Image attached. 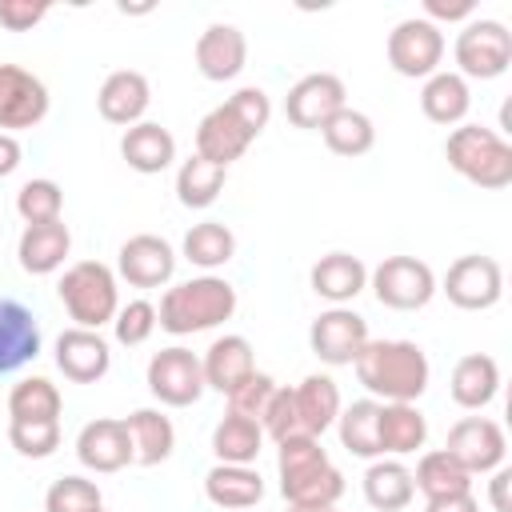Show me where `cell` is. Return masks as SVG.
I'll list each match as a JSON object with an SVG mask.
<instances>
[{"label": "cell", "mask_w": 512, "mask_h": 512, "mask_svg": "<svg viewBox=\"0 0 512 512\" xmlns=\"http://www.w3.org/2000/svg\"><path fill=\"white\" fill-rule=\"evenodd\" d=\"M64 396L48 376H24L8 392V416L12 420H60Z\"/></svg>", "instance_id": "f35d334b"}, {"label": "cell", "mask_w": 512, "mask_h": 512, "mask_svg": "<svg viewBox=\"0 0 512 512\" xmlns=\"http://www.w3.org/2000/svg\"><path fill=\"white\" fill-rule=\"evenodd\" d=\"M424 512H480L476 496L472 492H456V496H440V500H428Z\"/></svg>", "instance_id": "816d5d0a"}, {"label": "cell", "mask_w": 512, "mask_h": 512, "mask_svg": "<svg viewBox=\"0 0 512 512\" xmlns=\"http://www.w3.org/2000/svg\"><path fill=\"white\" fill-rule=\"evenodd\" d=\"M200 368H204V384L220 396H228L232 388H240L252 372H256V360H252V344L248 336L240 332H224L208 344V352L200 356Z\"/></svg>", "instance_id": "7402d4cb"}, {"label": "cell", "mask_w": 512, "mask_h": 512, "mask_svg": "<svg viewBox=\"0 0 512 512\" xmlns=\"http://www.w3.org/2000/svg\"><path fill=\"white\" fill-rule=\"evenodd\" d=\"M120 156L128 160L132 172L156 176V172H164V168L176 160V136H172L164 124H156V120H140V124L124 128V136H120Z\"/></svg>", "instance_id": "d4e9b609"}, {"label": "cell", "mask_w": 512, "mask_h": 512, "mask_svg": "<svg viewBox=\"0 0 512 512\" xmlns=\"http://www.w3.org/2000/svg\"><path fill=\"white\" fill-rule=\"evenodd\" d=\"M76 460L88 472H120L132 464V440H128V424L116 416H100L88 420L76 436Z\"/></svg>", "instance_id": "ac0fdd59"}, {"label": "cell", "mask_w": 512, "mask_h": 512, "mask_svg": "<svg viewBox=\"0 0 512 512\" xmlns=\"http://www.w3.org/2000/svg\"><path fill=\"white\" fill-rule=\"evenodd\" d=\"M8 444L28 460H48L60 448V420H8Z\"/></svg>", "instance_id": "60d3db41"}, {"label": "cell", "mask_w": 512, "mask_h": 512, "mask_svg": "<svg viewBox=\"0 0 512 512\" xmlns=\"http://www.w3.org/2000/svg\"><path fill=\"white\" fill-rule=\"evenodd\" d=\"M148 104H152V84H148V76L136 72V68H116V72H108L104 84H100V92H96L100 116H104L108 124H120V128L140 124L144 112H148Z\"/></svg>", "instance_id": "ffe728a7"}, {"label": "cell", "mask_w": 512, "mask_h": 512, "mask_svg": "<svg viewBox=\"0 0 512 512\" xmlns=\"http://www.w3.org/2000/svg\"><path fill=\"white\" fill-rule=\"evenodd\" d=\"M196 68L204 80H236L248 64V36L236 28V24H208L200 36H196Z\"/></svg>", "instance_id": "e0dca14e"}, {"label": "cell", "mask_w": 512, "mask_h": 512, "mask_svg": "<svg viewBox=\"0 0 512 512\" xmlns=\"http://www.w3.org/2000/svg\"><path fill=\"white\" fill-rule=\"evenodd\" d=\"M388 64L396 76H408V80H428L432 72H440V60H444V32L424 20V16H408L400 20L392 32H388Z\"/></svg>", "instance_id": "ba28073f"}, {"label": "cell", "mask_w": 512, "mask_h": 512, "mask_svg": "<svg viewBox=\"0 0 512 512\" xmlns=\"http://www.w3.org/2000/svg\"><path fill=\"white\" fill-rule=\"evenodd\" d=\"M352 368L380 404H416L432 380L428 352L416 340H368Z\"/></svg>", "instance_id": "6da1fadb"}, {"label": "cell", "mask_w": 512, "mask_h": 512, "mask_svg": "<svg viewBox=\"0 0 512 512\" xmlns=\"http://www.w3.org/2000/svg\"><path fill=\"white\" fill-rule=\"evenodd\" d=\"M320 136H324V144H328L336 156H364V152H372V144H376V124H372L368 112L344 104V108L320 128Z\"/></svg>", "instance_id": "74e56055"}, {"label": "cell", "mask_w": 512, "mask_h": 512, "mask_svg": "<svg viewBox=\"0 0 512 512\" xmlns=\"http://www.w3.org/2000/svg\"><path fill=\"white\" fill-rule=\"evenodd\" d=\"M48 88L36 72L20 68V64H0V132L16 136L36 128L48 116Z\"/></svg>", "instance_id": "8fae6325"}, {"label": "cell", "mask_w": 512, "mask_h": 512, "mask_svg": "<svg viewBox=\"0 0 512 512\" xmlns=\"http://www.w3.org/2000/svg\"><path fill=\"white\" fill-rule=\"evenodd\" d=\"M56 368L72 384H96L112 368V348H108V340L100 332L72 324V328H64L56 336Z\"/></svg>", "instance_id": "2e32d148"}, {"label": "cell", "mask_w": 512, "mask_h": 512, "mask_svg": "<svg viewBox=\"0 0 512 512\" xmlns=\"http://www.w3.org/2000/svg\"><path fill=\"white\" fill-rule=\"evenodd\" d=\"M252 140H256V132H252L228 104H216V108L196 124V156H204V160H212V164H220V168L236 164V160L252 148Z\"/></svg>", "instance_id": "d6986e66"}, {"label": "cell", "mask_w": 512, "mask_h": 512, "mask_svg": "<svg viewBox=\"0 0 512 512\" xmlns=\"http://www.w3.org/2000/svg\"><path fill=\"white\" fill-rule=\"evenodd\" d=\"M476 16V0H424V20H432L436 28L448 20V24H456V20H472Z\"/></svg>", "instance_id": "c3c4849f"}, {"label": "cell", "mask_w": 512, "mask_h": 512, "mask_svg": "<svg viewBox=\"0 0 512 512\" xmlns=\"http://www.w3.org/2000/svg\"><path fill=\"white\" fill-rule=\"evenodd\" d=\"M276 472H280V496L288 508H324L344 496V472L328 460L324 444L316 436H284L276 444Z\"/></svg>", "instance_id": "7a4b0ae2"}, {"label": "cell", "mask_w": 512, "mask_h": 512, "mask_svg": "<svg viewBox=\"0 0 512 512\" xmlns=\"http://www.w3.org/2000/svg\"><path fill=\"white\" fill-rule=\"evenodd\" d=\"M72 252V232L64 220H52V224H24L20 232V244H16V256H20V268L28 276H52L64 268Z\"/></svg>", "instance_id": "603a6c76"}, {"label": "cell", "mask_w": 512, "mask_h": 512, "mask_svg": "<svg viewBox=\"0 0 512 512\" xmlns=\"http://www.w3.org/2000/svg\"><path fill=\"white\" fill-rule=\"evenodd\" d=\"M376 416H380V400L364 396V400H352L340 408L336 416V432H340V444L360 456V460H380V444H376Z\"/></svg>", "instance_id": "e575fe53"}, {"label": "cell", "mask_w": 512, "mask_h": 512, "mask_svg": "<svg viewBox=\"0 0 512 512\" xmlns=\"http://www.w3.org/2000/svg\"><path fill=\"white\" fill-rule=\"evenodd\" d=\"M508 484H512V468H496L492 472V480H488V504H492V512H512V504H508Z\"/></svg>", "instance_id": "681fc988"}, {"label": "cell", "mask_w": 512, "mask_h": 512, "mask_svg": "<svg viewBox=\"0 0 512 512\" xmlns=\"http://www.w3.org/2000/svg\"><path fill=\"white\" fill-rule=\"evenodd\" d=\"M272 388H276V380H272L268 372H252L240 388H232V392H228V412L248 416V420H256V424H260V412H264V404H268Z\"/></svg>", "instance_id": "f6af8a7d"}, {"label": "cell", "mask_w": 512, "mask_h": 512, "mask_svg": "<svg viewBox=\"0 0 512 512\" xmlns=\"http://www.w3.org/2000/svg\"><path fill=\"white\" fill-rule=\"evenodd\" d=\"M448 392L460 408L468 412H480L496 400L500 392V364L488 356V352H468L452 364V380H448Z\"/></svg>", "instance_id": "484cf974"}, {"label": "cell", "mask_w": 512, "mask_h": 512, "mask_svg": "<svg viewBox=\"0 0 512 512\" xmlns=\"http://www.w3.org/2000/svg\"><path fill=\"white\" fill-rule=\"evenodd\" d=\"M100 504L104 496L96 480H84V476H60L44 492V512H96Z\"/></svg>", "instance_id": "b9f144b4"}, {"label": "cell", "mask_w": 512, "mask_h": 512, "mask_svg": "<svg viewBox=\"0 0 512 512\" xmlns=\"http://www.w3.org/2000/svg\"><path fill=\"white\" fill-rule=\"evenodd\" d=\"M20 160H24L20 140H16V136H8V132H0V180H4V176H12V172L20 168Z\"/></svg>", "instance_id": "f907efd6"}, {"label": "cell", "mask_w": 512, "mask_h": 512, "mask_svg": "<svg viewBox=\"0 0 512 512\" xmlns=\"http://www.w3.org/2000/svg\"><path fill=\"white\" fill-rule=\"evenodd\" d=\"M428 440V420L416 404H380V416H376V444H380V456H408L416 448H424Z\"/></svg>", "instance_id": "f1b7e54d"}, {"label": "cell", "mask_w": 512, "mask_h": 512, "mask_svg": "<svg viewBox=\"0 0 512 512\" xmlns=\"http://www.w3.org/2000/svg\"><path fill=\"white\" fill-rule=\"evenodd\" d=\"M116 272L132 288H164L176 272V252L156 232H136L116 252Z\"/></svg>", "instance_id": "9a60e30c"}, {"label": "cell", "mask_w": 512, "mask_h": 512, "mask_svg": "<svg viewBox=\"0 0 512 512\" xmlns=\"http://www.w3.org/2000/svg\"><path fill=\"white\" fill-rule=\"evenodd\" d=\"M56 296L64 304V312L76 320V328H92L100 332L104 324H112L116 308H120V288H116V272L100 260H76L64 268Z\"/></svg>", "instance_id": "5b68a950"}, {"label": "cell", "mask_w": 512, "mask_h": 512, "mask_svg": "<svg viewBox=\"0 0 512 512\" xmlns=\"http://www.w3.org/2000/svg\"><path fill=\"white\" fill-rule=\"evenodd\" d=\"M456 72L464 80H496L512 64V32L500 20L472 16L456 36Z\"/></svg>", "instance_id": "8992f818"}, {"label": "cell", "mask_w": 512, "mask_h": 512, "mask_svg": "<svg viewBox=\"0 0 512 512\" xmlns=\"http://www.w3.org/2000/svg\"><path fill=\"white\" fill-rule=\"evenodd\" d=\"M156 304L152 300H128L116 308L112 316V336L124 344V348H140L152 332H156Z\"/></svg>", "instance_id": "7bdbcfd3"}, {"label": "cell", "mask_w": 512, "mask_h": 512, "mask_svg": "<svg viewBox=\"0 0 512 512\" xmlns=\"http://www.w3.org/2000/svg\"><path fill=\"white\" fill-rule=\"evenodd\" d=\"M256 136L268 128V120H272V100H268V92L264 88H256V84H244V88H236L228 100H224Z\"/></svg>", "instance_id": "bcb514c9"}, {"label": "cell", "mask_w": 512, "mask_h": 512, "mask_svg": "<svg viewBox=\"0 0 512 512\" xmlns=\"http://www.w3.org/2000/svg\"><path fill=\"white\" fill-rule=\"evenodd\" d=\"M236 256V236L228 224L220 220H200L184 232V260L212 272V268H224L228 260Z\"/></svg>", "instance_id": "8d00e7d4"}, {"label": "cell", "mask_w": 512, "mask_h": 512, "mask_svg": "<svg viewBox=\"0 0 512 512\" xmlns=\"http://www.w3.org/2000/svg\"><path fill=\"white\" fill-rule=\"evenodd\" d=\"M412 484L424 492V500H440V496H456V492H472V472L448 456L444 448L436 452H424L416 472H412Z\"/></svg>", "instance_id": "836d02e7"}, {"label": "cell", "mask_w": 512, "mask_h": 512, "mask_svg": "<svg viewBox=\"0 0 512 512\" xmlns=\"http://www.w3.org/2000/svg\"><path fill=\"white\" fill-rule=\"evenodd\" d=\"M40 356V324L28 304L0 300V372H16Z\"/></svg>", "instance_id": "cb8c5ba5"}, {"label": "cell", "mask_w": 512, "mask_h": 512, "mask_svg": "<svg viewBox=\"0 0 512 512\" xmlns=\"http://www.w3.org/2000/svg\"><path fill=\"white\" fill-rule=\"evenodd\" d=\"M204 368H200V356L184 344H172V348H160L152 360H148V392L168 404V408H188L204 396Z\"/></svg>", "instance_id": "30bf717a"}, {"label": "cell", "mask_w": 512, "mask_h": 512, "mask_svg": "<svg viewBox=\"0 0 512 512\" xmlns=\"http://www.w3.org/2000/svg\"><path fill=\"white\" fill-rule=\"evenodd\" d=\"M448 456H456L472 476H484V472H496L508 456V436L496 420L488 416H464L448 428V444H444Z\"/></svg>", "instance_id": "4fadbf2b"}, {"label": "cell", "mask_w": 512, "mask_h": 512, "mask_svg": "<svg viewBox=\"0 0 512 512\" xmlns=\"http://www.w3.org/2000/svg\"><path fill=\"white\" fill-rule=\"evenodd\" d=\"M224 180H228V168H220V164H212L204 156H188L176 168V200L184 208H208V204L220 200Z\"/></svg>", "instance_id": "d590c367"}, {"label": "cell", "mask_w": 512, "mask_h": 512, "mask_svg": "<svg viewBox=\"0 0 512 512\" xmlns=\"http://www.w3.org/2000/svg\"><path fill=\"white\" fill-rule=\"evenodd\" d=\"M96 512H108V508H104V504H100V508H96Z\"/></svg>", "instance_id": "db71d44e"}, {"label": "cell", "mask_w": 512, "mask_h": 512, "mask_svg": "<svg viewBox=\"0 0 512 512\" xmlns=\"http://www.w3.org/2000/svg\"><path fill=\"white\" fill-rule=\"evenodd\" d=\"M368 288L384 308L416 312L436 296V272L416 256H384L368 272Z\"/></svg>", "instance_id": "52a82bcc"}, {"label": "cell", "mask_w": 512, "mask_h": 512, "mask_svg": "<svg viewBox=\"0 0 512 512\" xmlns=\"http://www.w3.org/2000/svg\"><path fill=\"white\" fill-rule=\"evenodd\" d=\"M348 104V88L336 72H308L300 76L288 96H284V116L288 124L296 128H308V132H320L340 108Z\"/></svg>", "instance_id": "7c38bea8"}, {"label": "cell", "mask_w": 512, "mask_h": 512, "mask_svg": "<svg viewBox=\"0 0 512 512\" xmlns=\"http://www.w3.org/2000/svg\"><path fill=\"white\" fill-rule=\"evenodd\" d=\"M48 12H52V4H44V0H0V24L8 32H32Z\"/></svg>", "instance_id": "7dc6e473"}, {"label": "cell", "mask_w": 512, "mask_h": 512, "mask_svg": "<svg viewBox=\"0 0 512 512\" xmlns=\"http://www.w3.org/2000/svg\"><path fill=\"white\" fill-rule=\"evenodd\" d=\"M308 284L332 308H348L368 288V264L360 256H352V252H328V256H320L312 264Z\"/></svg>", "instance_id": "44dd1931"}, {"label": "cell", "mask_w": 512, "mask_h": 512, "mask_svg": "<svg viewBox=\"0 0 512 512\" xmlns=\"http://www.w3.org/2000/svg\"><path fill=\"white\" fill-rule=\"evenodd\" d=\"M264 448V428L248 416H236L228 412L216 428H212V452H216V464H256Z\"/></svg>", "instance_id": "d6a6232c"}, {"label": "cell", "mask_w": 512, "mask_h": 512, "mask_svg": "<svg viewBox=\"0 0 512 512\" xmlns=\"http://www.w3.org/2000/svg\"><path fill=\"white\" fill-rule=\"evenodd\" d=\"M444 156L452 172H460L468 184L500 192L512 184V144L484 124H456L444 140Z\"/></svg>", "instance_id": "277c9868"}, {"label": "cell", "mask_w": 512, "mask_h": 512, "mask_svg": "<svg viewBox=\"0 0 512 512\" xmlns=\"http://www.w3.org/2000/svg\"><path fill=\"white\" fill-rule=\"evenodd\" d=\"M260 428H264V436H272L276 444L284 440V436H296L300 432V416H296V396H292V388H272V396H268V404H264V412H260Z\"/></svg>", "instance_id": "ee69618b"}, {"label": "cell", "mask_w": 512, "mask_h": 512, "mask_svg": "<svg viewBox=\"0 0 512 512\" xmlns=\"http://www.w3.org/2000/svg\"><path fill=\"white\" fill-rule=\"evenodd\" d=\"M412 496H416L412 468L400 464L396 456H380L364 468V500L376 512H400V508L412 504Z\"/></svg>", "instance_id": "1f68e13d"}, {"label": "cell", "mask_w": 512, "mask_h": 512, "mask_svg": "<svg viewBox=\"0 0 512 512\" xmlns=\"http://www.w3.org/2000/svg\"><path fill=\"white\" fill-rule=\"evenodd\" d=\"M128 440H132V464L156 468L172 456L176 448V428L160 408H136L128 420Z\"/></svg>", "instance_id": "4dcf8cb0"}, {"label": "cell", "mask_w": 512, "mask_h": 512, "mask_svg": "<svg viewBox=\"0 0 512 512\" xmlns=\"http://www.w3.org/2000/svg\"><path fill=\"white\" fill-rule=\"evenodd\" d=\"M436 292H444V296H448L456 308H464V312L496 308L500 296H504V268H500V260H492V256L468 252V256H460V260L448 264L444 284H436Z\"/></svg>", "instance_id": "9c48e42d"}, {"label": "cell", "mask_w": 512, "mask_h": 512, "mask_svg": "<svg viewBox=\"0 0 512 512\" xmlns=\"http://www.w3.org/2000/svg\"><path fill=\"white\" fill-rule=\"evenodd\" d=\"M292 396H296V416H300V432L304 436H324L332 424H336V416H340V388H336V380L332 376H324V372H312V376H304L296 388H292Z\"/></svg>", "instance_id": "83f0119b"}, {"label": "cell", "mask_w": 512, "mask_h": 512, "mask_svg": "<svg viewBox=\"0 0 512 512\" xmlns=\"http://www.w3.org/2000/svg\"><path fill=\"white\" fill-rule=\"evenodd\" d=\"M420 108H424V116H428L432 124H444V128L464 124V116H468V108H472V88H468V80H464L460 72L440 68V72H432V76L424 80V88H420Z\"/></svg>", "instance_id": "f546056e"}, {"label": "cell", "mask_w": 512, "mask_h": 512, "mask_svg": "<svg viewBox=\"0 0 512 512\" xmlns=\"http://www.w3.org/2000/svg\"><path fill=\"white\" fill-rule=\"evenodd\" d=\"M236 312V288L224 276H192L184 284H172L160 296L156 308V324L172 336H192V332H208L224 320H232Z\"/></svg>", "instance_id": "3957f363"}, {"label": "cell", "mask_w": 512, "mask_h": 512, "mask_svg": "<svg viewBox=\"0 0 512 512\" xmlns=\"http://www.w3.org/2000/svg\"><path fill=\"white\" fill-rule=\"evenodd\" d=\"M368 340H372V336H368V320H364L360 312H352V308H328V312H320V316L312 320V328H308V344H312V352H316L328 368L352 364Z\"/></svg>", "instance_id": "5bb4252c"}, {"label": "cell", "mask_w": 512, "mask_h": 512, "mask_svg": "<svg viewBox=\"0 0 512 512\" xmlns=\"http://www.w3.org/2000/svg\"><path fill=\"white\" fill-rule=\"evenodd\" d=\"M16 212H20L24 224H52L64 212V188L56 180H48V176H36V180L20 184Z\"/></svg>", "instance_id": "ab89813d"}, {"label": "cell", "mask_w": 512, "mask_h": 512, "mask_svg": "<svg viewBox=\"0 0 512 512\" xmlns=\"http://www.w3.org/2000/svg\"><path fill=\"white\" fill-rule=\"evenodd\" d=\"M288 512H336V504H324V508H288Z\"/></svg>", "instance_id": "f5cc1de1"}, {"label": "cell", "mask_w": 512, "mask_h": 512, "mask_svg": "<svg viewBox=\"0 0 512 512\" xmlns=\"http://www.w3.org/2000/svg\"><path fill=\"white\" fill-rule=\"evenodd\" d=\"M204 496L224 512H248L264 500V480L252 464H216L204 476Z\"/></svg>", "instance_id": "4316f807"}]
</instances>
